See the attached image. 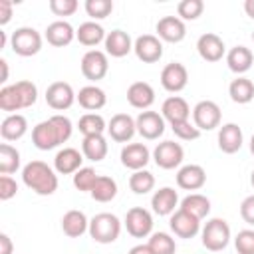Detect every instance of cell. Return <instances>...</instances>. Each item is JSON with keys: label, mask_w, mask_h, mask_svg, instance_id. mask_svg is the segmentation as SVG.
Returning <instances> with one entry per match:
<instances>
[{"label": "cell", "mask_w": 254, "mask_h": 254, "mask_svg": "<svg viewBox=\"0 0 254 254\" xmlns=\"http://www.w3.org/2000/svg\"><path fill=\"white\" fill-rule=\"evenodd\" d=\"M12 8H14V2L12 0H0V26H4V24L10 22Z\"/></svg>", "instance_id": "51"}, {"label": "cell", "mask_w": 254, "mask_h": 254, "mask_svg": "<svg viewBox=\"0 0 254 254\" xmlns=\"http://www.w3.org/2000/svg\"><path fill=\"white\" fill-rule=\"evenodd\" d=\"M220 119H222V113L216 101L202 99L192 107V123L200 131H212L220 127Z\"/></svg>", "instance_id": "6"}, {"label": "cell", "mask_w": 254, "mask_h": 254, "mask_svg": "<svg viewBox=\"0 0 254 254\" xmlns=\"http://www.w3.org/2000/svg\"><path fill=\"white\" fill-rule=\"evenodd\" d=\"M0 67H2L0 83H6V81H8V62H6V60H0Z\"/></svg>", "instance_id": "54"}, {"label": "cell", "mask_w": 254, "mask_h": 254, "mask_svg": "<svg viewBox=\"0 0 254 254\" xmlns=\"http://www.w3.org/2000/svg\"><path fill=\"white\" fill-rule=\"evenodd\" d=\"M230 226L224 218H210L206 224L200 228V240L202 246L210 252H220L228 246L230 242Z\"/></svg>", "instance_id": "3"}, {"label": "cell", "mask_w": 254, "mask_h": 254, "mask_svg": "<svg viewBox=\"0 0 254 254\" xmlns=\"http://www.w3.org/2000/svg\"><path fill=\"white\" fill-rule=\"evenodd\" d=\"M105 54L111 58H125L131 50H133V42L131 36L123 30H111L105 36Z\"/></svg>", "instance_id": "26"}, {"label": "cell", "mask_w": 254, "mask_h": 254, "mask_svg": "<svg viewBox=\"0 0 254 254\" xmlns=\"http://www.w3.org/2000/svg\"><path fill=\"white\" fill-rule=\"evenodd\" d=\"M127 101L135 109L147 111L155 103V89L147 81H135L127 87Z\"/></svg>", "instance_id": "23"}, {"label": "cell", "mask_w": 254, "mask_h": 254, "mask_svg": "<svg viewBox=\"0 0 254 254\" xmlns=\"http://www.w3.org/2000/svg\"><path fill=\"white\" fill-rule=\"evenodd\" d=\"M14 87L18 89V95L22 99V107L24 109L26 107H32L36 103V99H38V87H36V83L28 81V79H20V81L14 83Z\"/></svg>", "instance_id": "44"}, {"label": "cell", "mask_w": 254, "mask_h": 254, "mask_svg": "<svg viewBox=\"0 0 254 254\" xmlns=\"http://www.w3.org/2000/svg\"><path fill=\"white\" fill-rule=\"evenodd\" d=\"M240 216L246 224L254 226V194L246 196L242 202H240Z\"/></svg>", "instance_id": "50"}, {"label": "cell", "mask_w": 254, "mask_h": 254, "mask_svg": "<svg viewBox=\"0 0 254 254\" xmlns=\"http://www.w3.org/2000/svg\"><path fill=\"white\" fill-rule=\"evenodd\" d=\"M6 46V34L0 30V48H4Z\"/></svg>", "instance_id": "56"}, {"label": "cell", "mask_w": 254, "mask_h": 254, "mask_svg": "<svg viewBox=\"0 0 254 254\" xmlns=\"http://www.w3.org/2000/svg\"><path fill=\"white\" fill-rule=\"evenodd\" d=\"M32 143H34V147L40 149V151H52V149H56L58 145H62L60 135H58V129H56V125L52 123L50 117L44 119V121H40V123L32 129Z\"/></svg>", "instance_id": "15"}, {"label": "cell", "mask_w": 254, "mask_h": 254, "mask_svg": "<svg viewBox=\"0 0 254 254\" xmlns=\"http://www.w3.org/2000/svg\"><path fill=\"white\" fill-rule=\"evenodd\" d=\"M107 151H109V145H107V139L103 135H91V137H83L81 141V153L85 159L97 163V161H103L107 157Z\"/></svg>", "instance_id": "32"}, {"label": "cell", "mask_w": 254, "mask_h": 254, "mask_svg": "<svg viewBox=\"0 0 254 254\" xmlns=\"http://www.w3.org/2000/svg\"><path fill=\"white\" fill-rule=\"evenodd\" d=\"M22 183L40 196H50L58 190V175L44 161H30L22 169Z\"/></svg>", "instance_id": "1"}, {"label": "cell", "mask_w": 254, "mask_h": 254, "mask_svg": "<svg viewBox=\"0 0 254 254\" xmlns=\"http://www.w3.org/2000/svg\"><path fill=\"white\" fill-rule=\"evenodd\" d=\"M250 183H252V187H254V171L250 173Z\"/></svg>", "instance_id": "58"}, {"label": "cell", "mask_w": 254, "mask_h": 254, "mask_svg": "<svg viewBox=\"0 0 254 254\" xmlns=\"http://www.w3.org/2000/svg\"><path fill=\"white\" fill-rule=\"evenodd\" d=\"M62 230L65 236L69 238H79L81 234H85L89 230V220L85 216V212L71 208L62 216Z\"/></svg>", "instance_id": "27"}, {"label": "cell", "mask_w": 254, "mask_h": 254, "mask_svg": "<svg viewBox=\"0 0 254 254\" xmlns=\"http://www.w3.org/2000/svg\"><path fill=\"white\" fill-rule=\"evenodd\" d=\"M109 71V58L101 50H87L81 58V73L89 81H99Z\"/></svg>", "instance_id": "8"}, {"label": "cell", "mask_w": 254, "mask_h": 254, "mask_svg": "<svg viewBox=\"0 0 254 254\" xmlns=\"http://www.w3.org/2000/svg\"><path fill=\"white\" fill-rule=\"evenodd\" d=\"M89 194L97 202H111L115 198V194H117V183H115V179H111L107 175H99L97 181H95V185H93V189L89 190Z\"/></svg>", "instance_id": "35"}, {"label": "cell", "mask_w": 254, "mask_h": 254, "mask_svg": "<svg viewBox=\"0 0 254 254\" xmlns=\"http://www.w3.org/2000/svg\"><path fill=\"white\" fill-rule=\"evenodd\" d=\"M123 224L133 238H147L153 234V214L143 206L129 208Z\"/></svg>", "instance_id": "5"}, {"label": "cell", "mask_w": 254, "mask_h": 254, "mask_svg": "<svg viewBox=\"0 0 254 254\" xmlns=\"http://www.w3.org/2000/svg\"><path fill=\"white\" fill-rule=\"evenodd\" d=\"M206 183V171L200 167V165H183L179 171H177V185L179 189H185V190H198L202 189Z\"/></svg>", "instance_id": "21"}, {"label": "cell", "mask_w": 254, "mask_h": 254, "mask_svg": "<svg viewBox=\"0 0 254 254\" xmlns=\"http://www.w3.org/2000/svg\"><path fill=\"white\" fill-rule=\"evenodd\" d=\"M97 177H99V175L95 173V169H91V167H81V169L73 175V187H75L77 190H81V192H89V190L93 189Z\"/></svg>", "instance_id": "43"}, {"label": "cell", "mask_w": 254, "mask_h": 254, "mask_svg": "<svg viewBox=\"0 0 254 254\" xmlns=\"http://www.w3.org/2000/svg\"><path fill=\"white\" fill-rule=\"evenodd\" d=\"M133 52L137 60L145 64H155L163 58V42L155 34H143L133 42Z\"/></svg>", "instance_id": "10"}, {"label": "cell", "mask_w": 254, "mask_h": 254, "mask_svg": "<svg viewBox=\"0 0 254 254\" xmlns=\"http://www.w3.org/2000/svg\"><path fill=\"white\" fill-rule=\"evenodd\" d=\"M0 254H14V244L6 232L0 234Z\"/></svg>", "instance_id": "52"}, {"label": "cell", "mask_w": 254, "mask_h": 254, "mask_svg": "<svg viewBox=\"0 0 254 254\" xmlns=\"http://www.w3.org/2000/svg\"><path fill=\"white\" fill-rule=\"evenodd\" d=\"M147 244L153 250V254H175L177 252V242L167 232H153Z\"/></svg>", "instance_id": "39"}, {"label": "cell", "mask_w": 254, "mask_h": 254, "mask_svg": "<svg viewBox=\"0 0 254 254\" xmlns=\"http://www.w3.org/2000/svg\"><path fill=\"white\" fill-rule=\"evenodd\" d=\"M28 133V119L20 113H10L0 123V135L4 141H18Z\"/></svg>", "instance_id": "28"}, {"label": "cell", "mask_w": 254, "mask_h": 254, "mask_svg": "<svg viewBox=\"0 0 254 254\" xmlns=\"http://www.w3.org/2000/svg\"><path fill=\"white\" fill-rule=\"evenodd\" d=\"M226 64H228V69L234 71V73H246L252 64H254V54L250 48L246 46H234L228 50L226 54Z\"/></svg>", "instance_id": "29"}, {"label": "cell", "mask_w": 254, "mask_h": 254, "mask_svg": "<svg viewBox=\"0 0 254 254\" xmlns=\"http://www.w3.org/2000/svg\"><path fill=\"white\" fill-rule=\"evenodd\" d=\"M20 169V151L12 147L10 143L0 145V173L2 175H12Z\"/></svg>", "instance_id": "37"}, {"label": "cell", "mask_w": 254, "mask_h": 254, "mask_svg": "<svg viewBox=\"0 0 254 254\" xmlns=\"http://www.w3.org/2000/svg\"><path fill=\"white\" fill-rule=\"evenodd\" d=\"M244 12L254 20V0H246L244 2Z\"/></svg>", "instance_id": "55"}, {"label": "cell", "mask_w": 254, "mask_h": 254, "mask_svg": "<svg viewBox=\"0 0 254 254\" xmlns=\"http://www.w3.org/2000/svg\"><path fill=\"white\" fill-rule=\"evenodd\" d=\"M189 83V71L181 62H171L161 71V85L169 93H179Z\"/></svg>", "instance_id": "12"}, {"label": "cell", "mask_w": 254, "mask_h": 254, "mask_svg": "<svg viewBox=\"0 0 254 254\" xmlns=\"http://www.w3.org/2000/svg\"><path fill=\"white\" fill-rule=\"evenodd\" d=\"M0 109H2V111H8V115H10V113H16V111H20V109H24V107H22V99H20L18 89L14 87V83H12V85H4V87L0 89Z\"/></svg>", "instance_id": "40"}, {"label": "cell", "mask_w": 254, "mask_h": 254, "mask_svg": "<svg viewBox=\"0 0 254 254\" xmlns=\"http://www.w3.org/2000/svg\"><path fill=\"white\" fill-rule=\"evenodd\" d=\"M161 115L165 121H169V125H177L183 121H190V107L181 95H171L163 101Z\"/></svg>", "instance_id": "18"}, {"label": "cell", "mask_w": 254, "mask_h": 254, "mask_svg": "<svg viewBox=\"0 0 254 254\" xmlns=\"http://www.w3.org/2000/svg\"><path fill=\"white\" fill-rule=\"evenodd\" d=\"M250 153L254 155V133H252V137H250Z\"/></svg>", "instance_id": "57"}, {"label": "cell", "mask_w": 254, "mask_h": 254, "mask_svg": "<svg viewBox=\"0 0 254 254\" xmlns=\"http://www.w3.org/2000/svg\"><path fill=\"white\" fill-rule=\"evenodd\" d=\"M77 101V93L67 81H54L46 89V103L56 111H65Z\"/></svg>", "instance_id": "9"}, {"label": "cell", "mask_w": 254, "mask_h": 254, "mask_svg": "<svg viewBox=\"0 0 254 254\" xmlns=\"http://www.w3.org/2000/svg\"><path fill=\"white\" fill-rule=\"evenodd\" d=\"M42 44H44L42 34L36 28H30V26L16 28L12 32V36H10V48H12V52L16 56H22V58L36 56L42 50Z\"/></svg>", "instance_id": "4"}, {"label": "cell", "mask_w": 254, "mask_h": 254, "mask_svg": "<svg viewBox=\"0 0 254 254\" xmlns=\"http://www.w3.org/2000/svg\"><path fill=\"white\" fill-rule=\"evenodd\" d=\"M234 248L238 254H254V230L244 228L234 238Z\"/></svg>", "instance_id": "45"}, {"label": "cell", "mask_w": 254, "mask_h": 254, "mask_svg": "<svg viewBox=\"0 0 254 254\" xmlns=\"http://www.w3.org/2000/svg\"><path fill=\"white\" fill-rule=\"evenodd\" d=\"M179 208H183L185 212H189V214H192L194 218L202 220V218H206L208 212H210V200H208L204 194H200V192H190V194H187V196L181 200V206H179Z\"/></svg>", "instance_id": "33"}, {"label": "cell", "mask_w": 254, "mask_h": 254, "mask_svg": "<svg viewBox=\"0 0 254 254\" xmlns=\"http://www.w3.org/2000/svg\"><path fill=\"white\" fill-rule=\"evenodd\" d=\"M105 30L101 24L89 20V22H83L79 24V28L75 30V40L81 44V46H87V48H93L101 42H105Z\"/></svg>", "instance_id": "31"}, {"label": "cell", "mask_w": 254, "mask_h": 254, "mask_svg": "<svg viewBox=\"0 0 254 254\" xmlns=\"http://www.w3.org/2000/svg\"><path fill=\"white\" fill-rule=\"evenodd\" d=\"M183 159H185V149L181 147V143L163 141V143H157V147L153 149V161L159 169H165V171L177 169L181 167Z\"/></svg>", "instance_id": "7"}, {"label": "cell", "mask_w": 254, "mask_h": 254, "mask_svg": "<svg viewBox=\"0 0 254 254\" xmlns=\"http://www.w3.org/2000/svg\"><path fill=\"white\" fill-rule=\"evenodd\" d=\"M121 165L131 169V171H141L147 167L151 161V151L147 149L145 143H127L121 149Z\"/></svg>", "instance_id": "19"}, {"label": "cell", "mask_w": 254, "mask_h": 254, "mask_svg": "<svg viewBox=\"0 0 254 254\" xmlns=\"http://www.w3.org/2000/svg\"><path fill=\"white\" fill-rule=\"evenodd\" d=\"M196 52L204 62H212L214 64V62H220L224 58L226 46H224L220 36H216L212 32H206L196 40Z\"/></svg>", "instance_id": "17"}, {"label": "cell", "mask_w": 254, "mask_h": 254, "mask_svg": "<svg viewBox=\"0 0 254 254\" xmlns=\"http://www.w3.org/2000/svg\"><path fill=\"white\" fill-rule=\"evenodd\" d=\"M83 153H79L73 147H64L54 157V169L60 175H75L81 169Z\"/></svg>", "instance_id": "20"}, {"label": "cell", "mask_w": 254, "mask_h": 254, "mask_svg": "<svg viewBox=\"0 0 254 254\" xmlns=\"http://www.w3.org/2000/svg\"><path fill=\"white\" fill-rule=\"evenodd\" d=\"M135 125H137V133L147 141H155L165 133V119L157 111H149V109L141 111L135 119Z\"/></svg>", "instance_id": "11"}, {"label": "cell", "mask_w": 254, "mask_h": 254, "mask_svg": "<svg viewBox=\"0 0 254 254\" xmlns=\"http://www.w3.org/2000/svg\"><path fill=\"white\" fill-rule=\"evenodd\" d=\"M85 12L93 22L103 20L113 12V2L111 0H85Z\"/></svg>", "instance_id": "42"}, {"label": "cell", "mask_w": 254, "mask_h": 254, "mask_svg": "<svg viewBox=\"0 0 254 254\" xmlns=\"http://www.w3.org/2000/svg\"><path fill=\"white\" fill-rule=\"evenodd\" d=\"M129 189L135 194H147L155 189V175L147 169L141 171H133V175L129 177Z\"/></svg>", "instance_id": "38"}, {"label": "cell", "mask_w": 254, "mask_h": 254, "mask_svg": "<svg viewBox=\"0 0 254 254\" xmlns=\"http://www.w3.org/2000/svg\"><path fill=\"white\" fill-rule=\"evenodd\" d=\"M228 95H230V99H232L234 103L246 105V103H250V101L254 99V83H252L248 77L238 75L236 79L230 81V85H228Z\"/></svg>", "instance_id": "34"}, {"label": "cell", "mask_w": 254, "mask_h": 254, "mask_svg": "<svg viewBox=\"0 0 254 254\" xmlns=\"http://www.w3.org/2000/svg\"><path fill=\"white\" fill-rule=\"evenodd\" d=\"M44 38L48 40L50 46H54V48H64V46H69V44L75 40V30H73V26H71L69 22H65V20H56V22L48 24Z\"/></svg>", "instance_id": "22"}, {"label": "cell", "mask_w": 254, "mask_h": 254, "mask_svg": "<svg viewBox=\"0 0 254 254\" xmlns=\"http://www.w3.org/2000/svg\"><path fill=\"white\" fill-rule=\"evenodd\" d=\"M50 119H52V123H54V125H56V129H58L60 141H62V143L69 141V137H71V131H73V125H71V121H69L65 115H60V113L52 115Z\"/></svg>", "instance_id": "47"}, {"label": "cell", "mask_w": 254, "mask_h": 254, "mask_svg": "<svg viewBox=\"0 0 254 254\" xmlns=\"http://www.w3.org/2000/svg\"><path fill=\"white\" fill-rule=\"evenodd\" d=\"M155 30H157V38L161 42H169V44H179L187 36V24L179 16H165V18H161L157 22Z\"/></svg>", "instance_id": "13"}, {"label": "cell", "mask_w": 254, "mask_h": 254, "mask_svg": "<svg viewBox=\"0 0 254 254\" xmlns=\"http://www.w3.org/2000/svg\"><path fill=\"white\" fill-rule=\"evenodd\" d=\"M151 206H153L155 214L171 216L179 208V194H177V190L171 189V187H163V189L155 190L153 196H151Z\"/></svg>", "instance_id": "24"}, {"label": "cell", "mask_w": 254, "mask_h": 254, "mask_svg": "<svg viewBox=\"0 0 254 254\" xmlns=\"http://www.w3.org/2000/svg\"><path fill=\"white\" fill-rule=\"evenodd\" d=\"M18 192V185L10 175H2L0 177V200H10L14 198Z\"/></svg>", "instance_id": "49"}, {"label": "cell", "mask_w": 254, "mask_h": 254, "mask_svg": "<svg viewBox=\"0 0 254 254\" xmlns=\"http://www.w3.org/2000/svg\"><path fill=\"white\" fill-rule=\"evenodd\" d=\"M169 226H171L173 234L179 236V238H194L200 232V220L194 218L192 214L185 212L183 208H177L171 214Z\"/></svg>", "instance_id": "16"}, {"label": "cell", "mask_w": 254, "mask_h": 254, "mask_svg": "<svg viewBox=\"0 0 254 254\" xmlns=\"http://www.w3.org/2000/svg\"><path fill=\"white\" fill-rule=\"evenodd\" d=\"M107 133L117 143H129L137 133L135 119L129 113H115L107 123Z\"/></svg>", "instance_id": "14"}, {"label": "cell", "mask_w": 254, "mask_h": 254, "mask_svg": "<svg viewBox=\"0 0 254 254\" xmlns=\"http://www.w3.org/2000/svg\"><path fill=\"white\" fill-rule=\"evenodd\" d=\"M89 236L97 244H111L121 234V220L111 212H99L89 220Z\"/></svg>", "instance_id": "2"}, {"label": "cell", "mask_w": 254, "mask_h": 254, "mask_svg": "<svg viewBox=\"0 0 254 254\" xmlns=\"http://www.w3.org/2000/svg\"><path fill=\"white\" fill-rule=\"evenodd\" d=\"M204 12V2L202 0H181L177 4V16L185 20H196Z\"/></svg>", "instance_id": "41"}, {"label": "cell", "mask_w": 254, "mask_h": 254, "mask_svg": "<svg viewBox=\"0 0 254 254\" xmlns=\"http://www.w3.org/2000/svg\"><path fill=\"white\" fill-rule=\"evenodd\" d=\"M127 254H153V250L149 248V244H137V246H133Z\"/></svg>", "instance_id": "53"}, {"label": "cell", "mask_w": 254, "mask_h": 254, "mask_svg": "<svg viewBox=\"0 0 254 254\" xmlns=\"http://www.w3.org/2000/svg\"><path fill=\"white\" fill-rule=\"evenodd\" d=\"M77 129L83 137L103 135V131H107V123L99 113H83L77 121Z\"/></svg>", "instance_id": "36"}, {"label": "cell", "mask_w": 254, "mask_h": 254, "mask_svg": "<svg viewBox=\"0 0 254 254\" xmlns=\"http://www.w3.org/2000/svg\"><path fill=\"white\" fill-rule=\"evenodd\" d=\"M171 129H173L175 137H179L181 141H194V139H198L200 133H202V131H200L194 123H190V121H183V123L171 125Z\"/></svg>", "instance_id": "46"}, {"label": "cell", "mask_w": 254, "mask_h": 254, "mask_svg": "<svg viewBox=\"0 0 254 254\" xmlns=\"http://www.w3.org/2000/svg\"><path fill=\"white\" fill-rule=\"evenodd\" d=\"M218 149L226 155H232L236 151H240L242 143H244V135H242V129L236 125V123H224L220 129H218Z\"/></svg>", "instance_id": "25"}, {"label": "cell", "mask_w": 254, "mask_h": 254, "mask_svg": "<svg viewBox=\"0 0 254 254\" xmlns=\"http://www.w3.org/2000/svg\"><path fill=\"white\" fill-rule=\"evenodd\" d=\"M252 40H254V30H252Z\"/></svg>", "instance_id": "59"}, {"label": "cell", "mask_w": 254, "mask_h": 254, "mask_svg": "<svg viewBox=\"0 0 254 254\" xmlns=\"http://www.w3.org/2000/svg\"><path fill=\"white\" fill-rule=\"evenodd\" d=\"M79 8L77 0H50V10L56 16H71Z\"/></svg>", "instance_id": "48"}, {"label": "cell", "mask_w": 254, "mask_h": 254, "mask_svg": "<svg viewBox=\"0 0 254 254\" xmlns=\"http://www.w3.org/2000/svg\"><path fill=\"white\" fill-rule=\"evenodd\" d=\"M77 103H79L85 111L95 113V111H99L101 107H105L107 95H105V91H103L101 87H97V85H85V87H81L79 93H77Z\"/></svg>", "instance_id": "30"}]
</instances>
